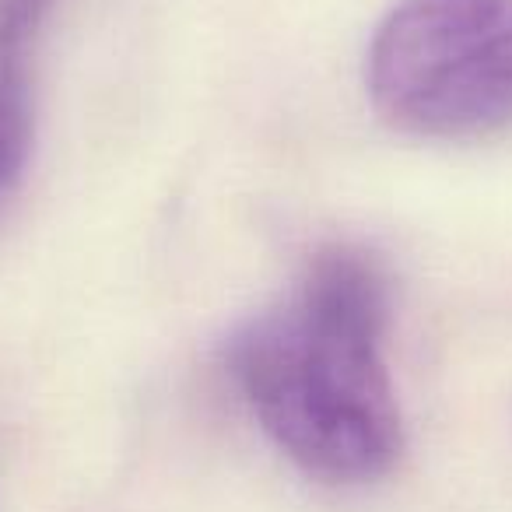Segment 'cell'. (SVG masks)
<instances>
[{
	"label": "cell",
	"instance_id": "6da1fadb",
	"mask_svg": "<svg viewBox=\"0 0 512 512\" xmlns=\"http://www.w3.org/2000/svg\"><path fill=\"white\" fill-rule=\"evenodd\" d=\"M390 274L362 246L334 242L281 302L225 344V372L260 432L334 488L386 477L404 453V418L386 365Z\"/></svg>",
	"mask_w": 512,
	"mask_h": 512
},
{
	"label": "cell",
	"instance_id": "7a4b0ae2",
	"mask_svg": "<svg viewBox=\"0 0 512 512\" xmlns=\"http://www.w3.org/2000/svg\"><path fill=\"white\" fill-rule=\"evenodd\" d=\"M376 116L421 141L512 127V0H400L365 57Z\"/></svg>",
	"mask_w": 512,
	"mask_h": 512
},
{
	"label": "cell",
	"instance_id": "3957f363",
	"mask_svg": "<svg viewBox=\"0 0 512 512\" xmlns=\"http://www.w3.org/2000/svg\"><path fill=\"white\" fill-rule=\"evenodd\" d=\"M53 0H0V193L22 176L32 151V50Z\"/></svg>",
	"mask_w": 512,
	"mask_h": 512
}]
</instances>
